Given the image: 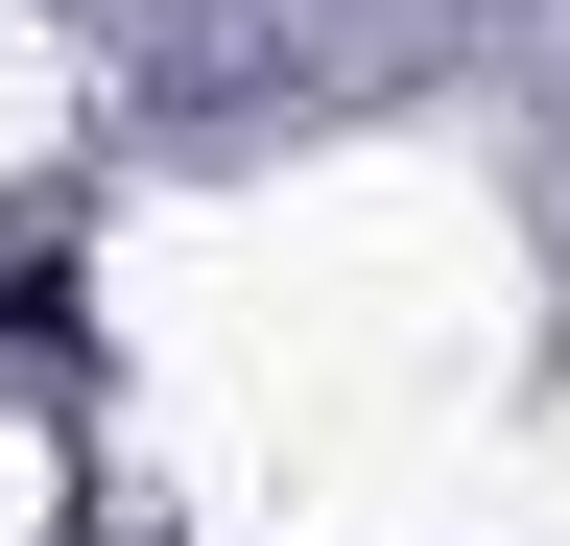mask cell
<instances>
[{
	"label": "cell",
	"mask_w": 570,
	"mask_h": 546,
	"mask_svg": "<svg viewBox=\"0 0 570 546\" xmlns=\"http://www.w3.org/2000/svg\"><path fill=\"white\" fill-rule=\"evenodd\" d=\"M0 357H71V238H0Z\"/></svg>",
	"instance_id": "obj_1"
}]
</instances>
